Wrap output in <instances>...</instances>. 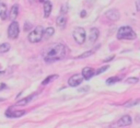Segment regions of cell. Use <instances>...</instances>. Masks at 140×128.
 <instances>
[{"mask_svg":"<svg viewBox=\"0 0 140 128\" xmlns=\"http://www.w3.org/2000/svg\"><path fill=\"white\" fill-rule=\"evenodd\" d=\"M67 55V46L61 43H56L47 46L42 53L43 59L48 64L62 60Z\"/></svg>","mask_w":140,"mask_h":128,"instance_id":"1","label":"cell"},{"mask_svg":"<svg viewBox=\"0 0 140 128\" xmlns=\"http://www.w3.org/2000/svg\"><path fill=\"white\" fill-rule=\"evenodd\" d=\"M137 34L135 33L132 29L130 26H122L119 27L117 32V38L118 40H128V41H132L136 40Z\"/></svg>","mask_w":140,"mask_h":128,"instance_id":"2","label":"cell"},{"mask_svg":"<svg viewBox=\"0 0 140 128\" xmlns=\"http://www.w3.org/2000/svg\"><path fill=\"white\" fill-rule=\"evenodd\" d=\"M43 35H44V29L43 26L38 25V26H36L34 30H32L28 33L27 40L30 43H38L43 40Z\"/></svg>","mask_w":140,"mask_h":128,"instance_id":"3","label":"cell"},{"mask_svg":"<svg viewBox=\"0 0 140 128\" xmlns=\"http://www.w3.org/2000/svg\"><path fill=\"white\" fill-rule=\"evenodd\" d=\"M72 36H73V40L76 41V43L78 44H83L85 42V37H87V34H85V30L83 27H76L72 32Z\"/></svg>","mask_w":140,"mask_h":128,"instance_id":"4","label":"cell"},{"mask_svg":"<svg viewBox=\"0 0 140 128\" xmlns=\"http://www.w3.org/2000/svg\"><path fill=\"white\" fill-rule=\"evenodd\" d=\"M131 123H132V118H131V116H129V115H124V116L120 117V118L118 119L116 123H114V124H112V125H109V128L125 127V126L131 125Z\"/></svg>","mask_w":140,"mask_h":128,"instance_id":"5","label":"cell"},{"mask_svg":"<svg viewBox=\"0 0 140 128\" xmlns=\"http://www.w3.org/2000/svg\"><path fill=\"white\" fill-rule=\"evenodd\" d=\"M19 33H20L19 23H18L17 21H12L11 24L9 25V27H8L9 38H11V40H15V38H18V36H19Z\"/></svg>","mask_w":140,"mask_h":128,"instance_id":"6","label":"cell"},{"mask_svg":"<svg viewBox=\"0 0 140 128\" xmlns=\"http://www.w3.org/2000/svg\"><path fill=\"white\" fill-rule=\"evenodd\" d=\"M83 77H82V75H73L72 77H70L69 78V80H68V84H69L70 86H78V85H80L81 83L83 82Z\"/></svg>","mask_w":140,"mask_h":128,"instance_id":"7","label":"cell"},{"mask_svg":"<svg viewBox=\"0 0 140 128\" xmlns=\"http://www.w3.org/2000/svg\"><path fill=\"white\" fill-rule=\"evenodd\" d=\"M105 17H106L108 20L115 22V21L119 20L120 13H119V11H118L117 9H109V10H107V11L105 12Z\"/></svg>","mask_w":140,"mask_h":128,"instance_id":"8","label":"cell"},{"mask_svg":"<svg viewBox=\"0 0 140 128\" xmlns=\"http://www.w3.org/2000/svg\"><path fill=\"white\" fill-rule=\"evenodd\" d=\"M25 114V111H12V108H8L6 112V116L9 118H18Z\"/></svg>","mask_w":140,"mask_h":128,"instance_id":"9","label":"cell"},{"mask_svg":"<svg viewBox=\"0 0 140 128\" xmlns=\"http://www.w3.org/2000/svg\"><path fill=\"white\" fill-rule=\"evenodd\" d=\"M93 76H95V70L91 67H85L82 69V77L84 80H90Z\"/></svg>","mask_w":140,"mask_h":128,"instance_id":"10","label":"cell"},{"mask_svg":"<svg viewBox=\"0 0 140 128\" xmlns=\"http://www.w3.org/2000/svg\"><path fill=\"white\" fill-rule=\"evenodd\" d=\"M98 36H100V31H98L97 27H92L90 30V35H89V41L91 43H94L97 41Z\"/></svg>","mask_w":140,"mask_h":128,"instance_id":"11","label":"cell"},{"mask_svg":"<svg viewBox=\"0 0 140 128\" xmlns=\"http://www.w3.org/2000/svg\"><path fill=\"white\" fill-rule=\"evenodd\" d=\"M36 96V94H32V95H28V96H26V97H24V99H22V100H20V101H18L17 103H15V106H24V105H26V104H28L31 101H32L34 97Z\"/></svg>","mask_w":140,"mask_h":128,"instance_id":"12","label":"cell"},{"mask_svg":"<svg viewBox=\"0 0 140 128\" xmlns=\"http://www.w3.org/2000/svg\"><path fill=\"white\" fill-rule=\"evenodd\" d=\"M18 14H19V6H18V5H14L12 8H11L10 12H9L8 18L10 19L11 21H14L15 19H17Z\"/></svg>","mask_w":140,"mask_h":128,"instance_id":"13","label":"cell"},{"mask_svg":"<svg viewBox=\"0 0 140 128\" xmlns=\"http://www.w3.org/2000/svg\"><path fill=\"white\" fill-rule=\"evenodd\" d=\"M44 17L45 18H48L50 14V12H52V5L50 1H48V0H46V1H44Z\"/></svg>","mask_w":140,"mask_h":128,"instance_id":"14","label":"cell"},{"mask_svg":"<svg viewBox=\"0 0 140 128\" xmlns=\"http://www.w3.org/2000/svg\"><path fill=\"white\" fill-rule=\"evenodd\" d=\"M66 23H67V19H66V16H59L58 18H57L56 20V24L58 27H60V29H63V27L66 26Z\"/></svg>","mask_w":140,"mask_h":128,"instance_id":"15","label":"cell"},{"mask_svg":"<svg viewBox=\"0 0 140 128\" xmlns=\"http://www.w3.org/2000/svg\"><path fill=\"white\" fill-rule=\"evenodd\" d=\"M0 18L2 20H6L8 18V16H7V5L3 2H0Z\"/></svg>","mask_w":140,"mask_h":128,"instance_id":"16","label":"cell"},{"mask_svg":"<svg viewBox=\"0 0 140 128\" xmlns=\"http://www.w3.org/2000/svg\"><path fill=\"white\" fill-rule=\"evenodd\" d=\"M54 33H55V30H54V27H52V26L47 27V29H45V30H44V35H43V38H45V40H47V38H49L50 36H52V35H54Z\"/></svg>","mask_w":140,"mask_h":128,"instance_id":"17","label":"cell"},{"mask_svg":"<svg viewBox=\"0 0 140 128\" xmlns=\"http://www.w3.org/2000/svg\"><path fill=\"white\" fill-rule=\"evenodd\" d=\"M96 51V48H92V49H90V51H84L83 54H81V55H79L78 57V59H83V58H88V57H90L91 55H93L94 53Z\"/></svg>","mask_w":140,"mask_h":128,"instance_id":"18","label":"cell"},{"mask_svg":"<svg viewBox=\"0 0 140 128\" xmlns=\"http://www.w3.org/2000/svg\"><path fill=\"white\" fill-rule=\"evenodd\" d=\"M58 78V75H52V76H48L46 79H44L43 80V82H42V85H47L49 82H52V81H54L55 79H57Z\"/></svg>","mask_w":140,"mask_h":128,"instance_id":"19","label":"cell"},{"mask_svg":"<svg viewBox=\"0 0 140 128\" xmlns=\"http://www.w3.org/2000/svg\"><path fill=\"white\" fill-rule=\"evenodd\" d=\"M11 49V45L9 43H2L0 45V54H3V53H7Z\"/></svg>","mask_w":140,"mask_h":128,"instance_id":"20","label":"cell"},{"mask_svg":"<svg viewBox=\"0 0 140 128\" xmlns=\"http://www.w3.org/2000/svg\"><path fill=\"white\" fill-rule=\"evenodd\" d=\"M118 81H120V78H118V77H111V78H108V79L106 80V84L111 85V84H114V83H116V82H118Z\"/></svg>","mask_w":140,"mask_h":128,"instance_id":"21","label":"cell"},{"mask_svg":"<svg viewBox=\"0 0 140 128\" xmlns=\"http://www.w3.org/2000/svg\"><path fill=\"white\" fill-rule=\"evenodd\" d=\"M140 103V99L138 100H135V101H129L127 103H125V107H132V106L137 105V104Z\"/></svg>","mask_w":140,"mask_h":128,"instance_id":"22","label":"cell"},{"mask_svg":"<svg viewBox=\"0 0 140 128\" xmlns=\"http://www.w3.org/2000/svg\"><path fill=\"white\" fill-rule=\"evenodd\" d=\"M138 81H139V79H138V78L130 77V78H128V79L126 80V83L127 84H136V83H138Z\"/></svg>","mask_w":140,"mask_h":128,"instance_id":"23","label":"cell"},{"mask_svg":"<svg viewBox=\"0 0 140 128\" xmlns=\"http://www.w3.org/2000/svg\"><path fill=\"white\" fill-rule=\"evenodd\" d=\"M108 67L109 66H103V67H101L100 69H97V70L95 71V75L97 76V75H101L102 72H104V71H106L107 69H108Z\"/></svg>","mask_w":140,"mask_h":128,"instance_id":"24","label":"cell"},{"mask_svg":"<svg viewBox=\"0 0 140 128\" xmlns=\"http://www.w3.org/2000/svg\"><path fill=\"white\" fill-rule=\"evenodd\" d=\"M68 12V5H63L60 9V14L61 16H66Z\"/></svg>","mask_w":140,"mask_h":128,"instance_id":"25","label":"cell"},{"mask_svg":"<svg viewBox=\"0 0 140 128\" xmlns=\"http://www.w3.org/2000/svg\"><path fill=\"white\" fill-rule=\"evenodd\" d=\"M31 29H32V24H31L30 22H25V24H24V32H30Z\"/></svg>","mask_w":140,"mask_h":128,"instance_id":"26","label":"cell"},{"mask_svg":"<svg viewBox=\"0 0 140 128\" xmlns=\"http://www.w3.org/2000/svg\"><path fill=\"white\" fill-rule=\"evenodd\" d=\"M136 8L138 11H140V0H136Z\"/></svg>","mask_w":140,"mask_h":128,"instance_id":"27","label":"cell"},{"mask_svg":"<svg viewBox=\"0 0 140 128\" xmlns=\"http://www.w3.org/2000/svg\"><path fill=\"white\" fill-rule=\"evenodd\" d=\"M80 17L81 18H85V17H87V11H85V10H82V11L80 12Z\"/></svg>","mask_w":140,"mask_h":128,"instance_id":"28","label":"cell"},{"mask_svg":"<svg viewBox=\"0 0 140 128\" xmlns=\"http://www.w3.org/2000/svg\"><path fill=\"white\" fill-rule=\"evenodd\" d=\"M114 58H115V56H111V57H108V58H106V59L104 60L105 62H107V61H111V60H113Z\"/></svg>","mask_w":140,"mask_h":128,"instance_id":"29","label":"cell"},{"mask_svg":"<svg viewBox=\"0 0 140 128\" xmlns=\"http://www.w3.org/2000/svg\"><path fill=\"white\" fill-rule=\"evenodd\" d=\"M3 89H7L6 83H1V84H0V91H1V90H3Z\"/></svg>","mask_w":140,"mask_h":128,"instance_id":"30","label":"cell"},{"mask_svg":"<svg viewBox=\"0 0 140 128\" xmlns=\"http://www.w3.org/2000/svg\"><path fill=\"white\" fill-rule=\"evenodd\" d=\"M88 90H89V86H85V88L79 89V92H83V91H88Z\"/></svg>","mask_w":140,"mask_h":128,"instance_id":"31","label":"cell"},{"mask_svg":"<svg viewBox=\"0 0 140 128\" xmlns=\"http://www.w3.org/2000/svg\"><path fill=\"white\" fill-rule=\"evenodd\" d=\"M2 101H4V99H2V97H0V102H2Z\"/></svg>","mask_w":140,"mask_h":128,"instance_id":"32","label":"cell"}]
</instances>
